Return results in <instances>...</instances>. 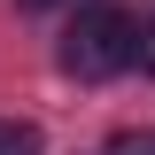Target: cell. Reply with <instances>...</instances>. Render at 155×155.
I'll return each mask as SVG.
<instances>
[{
	"mask_svg": "<svg viewBox=\"0 0 155 155\" xmlns=\"http://www.w3.org/2000/svg\"><path fill=\"white\" fill-rule=\"evenodd\" d=\"M62 70L70 78H116V70H132V16H116V8L78 16L62 31Z\"/></svg>",
	"mask_w": 155,
	"mask_h": 155,
	"instance_id": "cell-1",
	"label": "cell"
},
{
	"mask_svg": "<svg viewBox=\"0 0 155 155\" xmlns=\"http://www.w3.org/2000/svg\"><path fill=\"white\" fill-rule=\"evenodd\" d=\"M0 155H39V124H23V116H0Z\"/></svg>",
	"mask_w": 155,
	"mask_h": 155,
	"instance_id": "cell-2",
	"label": "cell"
},
{
	"mask_svg": "<svg viewBox=\"0 0 155 155\" xmlns=\"http://www.w3.org/2000/svg\"><path fill=\"white\" fill-rule=\"evenodd\" d=\"M109 155H155V124H140V132H116Z\"/></svg>",
	"mask_w": 155,
	"mask_h": 155,
	"instance_id": "cell-4",
	"label": "cell"
},
{
	"mask_svg": "<svg viewBox=\"0 0 155 155\" xmlns=\"http://www.w3.org/2000/svg\"><path fill=\"white\" fill-rule=\"evenodd\" d=\"M132 70L155 78V23H132Z\"/></svg>",
	"mask_w": 155,
	"mask_h": 155,
	"instance_id": "cell-3",
	"label": "cell"
},
{
	"mask_svg": "<svg viewBox=\"0 0 155 155\" xmlns=\"http://www.w3.org/2000/svg\"><path fill=\"white\" fill-rule=\"evenodd\" d=\"M23 8H47V0H23Z\"/></svg>",
	"mask_w": 155,
	"mask_h": 155,
	"instance_id": "cell-5",
	"label": "cell"
}]
</instances>
